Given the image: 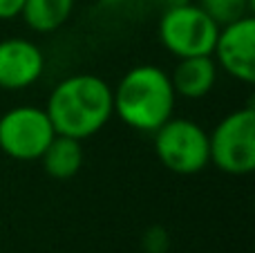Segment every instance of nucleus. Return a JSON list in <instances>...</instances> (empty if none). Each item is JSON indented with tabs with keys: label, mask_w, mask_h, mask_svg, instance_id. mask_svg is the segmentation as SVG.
Returning <instances> with one entry per match:
<instances>
[{
	"label": "nucleus",
	"mask_w": 255,
	"mask_h": 253,
	"mask_svg": "<svg viewBox=\"0 0 255 253\" xmlns=\"http://www.w3.org/2000/svg\"><path fill=\"white\" fill-rule=\"evenodd\" d=\"M45 112L56 134L83 141L101 132L115 115L112 88L106 79L88 72L65 76L49 92Z\"/></svg>",
	"instance_id": "f257e3e1"
},
{
	"label": "nucleus",
	"mask_w": 255,
	"mask_h": 253,
	"mask_svg": "<svg viewBox=\"0 0 255 253\" xmlns=\"http://www.w3.org/2000/svg\"><path fill=\"white\" fill-rule=\"evenodd\" d=\"M177 94L170 74L159 65H134L112 90L115 115L136 132H154L175 110Z\"/></svg>",
	"instance_id": "f03ea898"
},
{
	"label": "nucleus",
	"mask_w": 255,
	"mask_h": 253,
	"mask_svg": "<svg viewBox=\"0 0 255 253\" xmlns=\"http://www.w3.org/2000/svg\"><path fill=\"white\" fill-rule=\"evenodd\" d=\"M220 25L193 0L166 7L159 13V43L175 58L213 56Z\"/></svg>",
	"instance_id": "7ed1b4c3"
},
{
	"label": "nucleus",
	"mask_w": 255,
	"mask_h": 253,
	"mask_svg": "<svg viewBox=\"0 0 255 253\" xmlns=\"http://www.w3.org/2000/svg\"><path fill=\"white\" fill-rule=\"evenodd\" d=\"M211 164L222 173L242 177L255 168V110H233L208 134Z\"/></svg>",
	"instance_id": "20e7f679"
},
{
	"label": "nucleus",
	"mask_w": 255,
	"mask_h": 253,
	"mask_svg": "<svg viewBox=\"0 0 255 253\" xmlns=\"http://www.w3.org/2000/svg\"><path fill=\"white\" fill-rule=\"evenodd\" d=\"M154 155L175 175H197L211 164L208 132L193 119H168L154 130Z\"/></svg>",
	"instance_id": "39448f33"
},
{
	"label": "nucleus",
	"mask_w": 255,
	"mask_h": 253,
	"mask_svg": "<svg viewBox=\"0 0 255 253\" xmlns=\"http://www.w3.org/2000/svg\"><path fill=\"white\" fill-rule=\"evenodd\" d=\"M56 137L45 108L13 106L0 117V150L16 161H38Z\"/></svg>",
	"instance_id": "423d86ee"
},
{
	"label": "nucleus",
	"mask_w": 255,
	"mask_h": 253,
	"mask_svg": "<svg viewBox=\"0 0 255 253\" xmlns=\"http://www.w3.org/2000/svg\"><path fill=\"white\" fill-rule=\"evenodd\" d=\"M213 56L220 70L240 83H255V18L244 16L229 25H222L213 47Z\"/></svg>",
	"instance_id": "0eeeda50"
},
{
	"label": "nucleus",
	"mask_w": 255,
	"mask_h": 253,
	"mask_svg": "<svg viewBox=\"0 0 255 253\" xmlns=\"http://www.w3.org/2000/svg\"><path fill=\"white\" fill-rule=\"evenodd\" d=\"M43 49L22 36H9L0 40V90L18 92L27 90L43 76Z\"/></svg>",
	"instance_id": "6e6552de"
},
{
	"label": "nucleus",
	"mask_w": 255,
	"mask_h": 253,
	"mask_svg": "<svg viewBox=\"0 0 255 253\" xmlns=\"http://www.w3.org/2000/svg\"><path fill=\"white\" fill-rule=\"evenodd\" d=\"M170 83L177 97L204 99L217 83V63L213 56H188L177 58L170 74Z\"/></svg>",
	"instance_id": "1a4fd4ad"
},
{
	"label": "nucleus",
	"mask_w": 255,
	"mask_h": 253,
	"mask_svg": "<svg viewBox=\"0 0 255 253\" xmlns=\"http://www.w3.org/2000/svg\"><path fill=\"white\" fill-rule=\"evenodd\" d=\"M40 164L43 170L56 182H67V179L76 177L81 168H83V146L79 139L65 137V134H56L40 155Z\"/></svg>",
	"instance_id": "9d476101"
},
{
	"label": "nucleus",
	"mask_w": 255,
	"mask_h": 253,
	"mask_svg": "<svg viewBox=\"0 0 255 253\" xmlns=\"http://www.w3.org/2000/svg\"><path fill=\"white\" fill-rule=\"evenodd\" d=\"M76 0H25L22 20L36 34H52L70 20Z\"/></svg>",
	"instance_id": "9b49d317"
},
{
	"label": "nucleus",
	"mask_w": 255,
	"mask_h": 253,
	"mask_svg": "<svg viewBox=\"0 0 255 253\" xmlns=\"http://www.w3.org/2000/svg\"><path fill=\"white\" fill-rule=\"evenodd\" d=\"M204 9L217 25H229L253 13V0H193Z\"/></svg>",
	"instance_id": "f8f14e48"
},
{
	"label": "nucleus",
	"mask_w": 255,
	"mask_h": 253,
	"mask_svg": "<svg viewBox=\"0 0 255 253\" xmlns=\"http://www.w3.org/2000/svg\"><path fill=\"white\" fill-rule=\"evenodd\" d=\"M179 2H188V0H99L103 9H110V11H136V9H159V13L166 7Z\"/></svg>",
	"instance_id": "ddd939ff"
},
{
	"label": "nucleus",
	"mask_w": 255,
	"mask_h": 253,
	"mask_svg": "<svg viewBox=\"0 0 255 253\" xmlns=\"http://www.w3.org/2000/svg\"><path fill=\"white\" fill-rule=\"evenodd\" d=\"M141 247L145 253H166L170 247V236L163 227L154 224V227L145 229V233L141 236Z\"/></svg>",
	"instance_id": "4468645a"
},
{
	"label": "nucleus",
	"mask_w": 255,
	"mask_h": 253,
	"mask_svg": "<svg viewBox=\"0 0 255 253\" xmlns=\"http://www.w3.org/2000/svg\"><path fill=\"white\" fill-rule=\"evenodd\" d=\"M25 0H0V20H11L18 18L22 11Z\"/></svg>",
	"instance_id": "2eb2a0df"
}]
</instances>
